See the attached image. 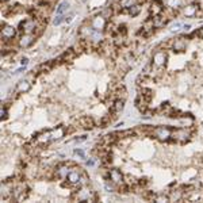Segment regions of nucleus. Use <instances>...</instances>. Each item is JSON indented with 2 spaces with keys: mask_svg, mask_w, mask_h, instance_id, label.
<instances>
[{
  "mask_svg": "<svg viewBox=\"0 0 203 203\" xmlns=\"http://www.w3.org/2000/svg\"><path fill=\"white\" fill-rule=\"evenodd\" d=\"M172 131L173 129L168 127V126H157L153 130V137L157 138L158 141H168L169 138H172Z\"/></svg>",
  "mask_w": 203,
  "mask_h": 203,
  "instance_id": "f257e3e1",
  "label": "nucleus"
},
{
  "mask_svg": "<svg viewBox=\"0 0 203 203\" xmlns=\"http://www.w3.org/2000/svg\"><path fill=\"white\" fill-rule=\"evenodd\" d=\"M189 138H191V133L187 129H173V131H172V140L175 142L185 144L189 141Z\"/></svg>",
  "mask_w": 203,
  "mask_h": 203,
  "instance_id": "f03ea898",
  "label": "nucleus"
},
{
  "mask_svg": "<svg viewBox=\"0 0 203 203\" xmlns=\"http://www.w3.org/2000/svg\"><path fill=\"white\" fill-rule=\"evenodd\" d=\"M12 196H14V199L18 201V202H20V201H23V199L27 198V187H26L25 183H19L16 187H14Z\"/></svg>",
  "mask_w": 203,
  "mask_h": 203,
  "instance_id": "7ed1b4c3",
  "label": "nucleus"
},
{
  "mask_svg": "<svg viewBox=\"0 0 203 203\" xmlns=\"http://www.w3.org/2000/svg\"><path fill=\"white\" fill-rule=\"evenodd\" d=\"M19 29L22 30L25 34H33L34 31H35V29H37V22L34 19H31V18L25 19L23 22H20Z\"/></svg>",
  "mask_w": 203,
  "mask_h": 203,
  "instance_id": "20e7f679",
  "label": "nucleus"
},
{
  "mask_svg": "<svg viewBox=\"0 0 203 203\" xmlns=\"http://www.w3.org/2000/svg\"><path fill=\"white\" fill-rule=\"evenodd\" d=\"M108 179L111 180V183L115 185H121L123 184V173L119 171V169L114 168V169H108Z\"/></svg>",
  "mask_w": 203,
  "mask_h": 203,
  "instance_id": "39448f33",
  "label": "nucleus"
},
{
  "mask_svg": "<svg viewBox=\"0 0 203 203\" xmlns=\"http://www.w3.org/2000/svg\"><path fill=\"white\" fill-rule=\"evenodd\" d=\"M153 64L156 66L161 68L164 66L165 64H167V53L164 52V50H157L154 54H153Z\"/></svg>",
  "mask_w": 203,
  "mask_h": 203,
  "instance_id": "423d86ee",
  "label": "nucleus"
},
{
  "mask_svg": "<svg viewBox=\"0 0 203 203\" xmlns=\"http://www.w3.org/2000/svg\"><path fill=\"white\" fill-rule=\"evenodd\" d=\"M70 171H72V169L68 167L66 164H61V165L57 167L56 172H54V175H56V177H58V179H61V180H64V179L68 177V175H69Z\"/></svg>",
  "mask_w": 203,
  "mask_h": 203,
  "instance_id": "0eeeda50",
  "label": "nucleus"
},
{
  "mask_svg": "<svg viewBox=\"0 0 203 203\" xmlns=\"http://www.w3.org/2000/svg\"><path fill=\"white\" fill-rule=\"evenodd\" d=\"M15 34H16V31L12 26H4L2 30V38L4 42H8V41H11L15 37Z\"/></svg>",
  "mask_w": 203,
  "mask_h": 203,
  "instance_id": "6e6552de",
  "label": "nucleus"
},
{
  "mask_svg": "<svg viewBox=\"0 0 203 203\" xmlns=\"http://www.w3.org/2000/svg\"><path fill=\"white\" fill-rule=\"evenodd\" d=\"M79 169V168H77ZM77 169H72V171L69 172V175H68L66 180L69 184H76L79 185L80 184V180H81V176H80V172L77 171Z\"/></svg>",
  "mask_w": 203,
  "mask_h": 203,
  "instance_id": "1a4fd4ad",
  "label": "nucleus"
},
{
  "mask_svg": "<svg viewBox=\"0 0 203 203\" xmlns=\"http://www.w3.org/2000/svg\"><path fill=\"white\" fill-rule=\"evenodd\" d=\"M30 88H31V83H30L29 79L26 80H20L18 83V86H16V92L18 94H26L30 91Z\"/></svg>",
  "mask_w": 203,
  "mask_h": 203,
  "instance_id": "9d476101",
  "label": "nucleus"
},
{
  "mask_svg": "<svg viewBox=\"0 0 203 203\" xmlns=\"http://www.w3.org/2000/svg\"><path fill=\"white\" fill-rule=\"evenodd\" d=\"M172 49L175 50V52L177 53H181L185 50V41L183 37H180V38H176L173 42H172Z\"/></svg>",
  "mask_w": 203,
  "mask_h": 203,
  "instance_id": "9b49d317",
  "label": "nucleus"
},
{
  "mask_svg": "<svg viewBox=\"0 0 203 203\" xmlns=\"http://www.w3.org/2000/svg\"><path fill=\"white\" fill-rule=\"evenodd\" d=\"M34 39H35V35H33V34H23L22 38L19 41V46L20 47H29L34 42Z\"/></svg>",
  "mask_w": 203,
  "mask_h": 203,
  "instance_id": "f8f14e48",
  "label": "nucleus"
},
{
  "mask_svg": "<svg viewBox=\"0 0 203 203\" xmlns=\"http://www.w3.org/2000/svg\"><path fill=\"white\" fill-rule=\"evenodd\" d=\"M162 11H164V6H162V3L160 2V0H153L152 7H150V12L153 14V16L160 15Z\"/></svg>",
  "mask_w": 203,
  "mask_h": 203,
  "instance_id": "ddd939ff",
  "label": "nucleus"
},
{
  "mask_svg": "<svg viewBox=\"0 0 203 203\" xmlns=\"http://www.w3.org/2000/svg\"><path fill=\"white\" fill-rule=\"evenodd\" d=\"M76 50L74 49H68L65 53L62 54V56L60 57L58 61H62V62H70V61L74 60V57H76Z\"/></svg>",
  "mask_w": 203,
  "mask_h": 203,
  "instance_id": "4468645a",
  "label": "nucleus"
},
{
  "mask_svg": "<svg viewBox=\"0 0 203 203\" xmlns=\"http://www.w3.org/2000/svg\"><path fill=\"white\" fill-rule=\"evenodd\" d=\"M123 107H125V99L117 98V100H115L113 103V106H111V111H113L114 114H118L123 110Z\"/></svg>",
  "mask_w": 203,
  "mask_h": 203,
  "instance_id": "2eb2a0df",
  "label": "nucleus"
},
{
  "mask_svg": "<svg viewBox=\"0 0 203 203\" xmlns=\"http://www.w3.org/2000/svg\"><path fill=\"white\" fill-rule=\"evenodd\" d=\"M79 123H80V126L83 129H92L95 126V122H94V119L91 117H83L79 121Z\"/></svg>",
  "mask_w": 203,
  "mask_h": 203,
  "instance_id": "dca6fc26",
  "label": "nucleus"
},
{
  "mask_svg": "<svg viewBox=\"0 0 203 203\" xmlns=\"http://www.w3.org/2000/svg\"><path fill=\"white\" fill-rule=\"evenodd\" d=\"M12 185H10L8 181H4L2 184V196L3 198H8L10 195H12Z\"/></svg>",
  "mask_w": 203,
  "mask_h": 203,
  "instance_id": "f3484780",
  "label": "nucleus"
},
{
  "mask_svg": "<svg viewBox=\"0 0 203 203\" xmlns=\"http://www.w3.org/2000/svg\"><path fill=\"white\" fill-rule=\"evenodd\" d=\"M148 103L149 102L145 99L144 96H138V99H137V102H135V104H137V107H138V110L140 111H142V113H145L146 111V108H148Z\"/></svg>",
  "mask_w": 203,
  "mask_h": 203,
  "instance_id": "a211bd4d",
  "label": "nucleus"
},
{
  "mask_svg": "<svg viewBox=\"0 0 203 203\" xmlns=\"http://www.w3.org/2000/svg\"><path fill=\"white\" fill-rule=\"evenodd\" d=\"M106 26V18H96L94 20V29H96V30H102L103 27Z\"/></svg>",
  "mask_w": 203,
  "mask_h": 203,
  "instance_id": "6ab92c4d",
  "label": "nucleus"
},
{
  "mask_svg": "<svg viewBox=\"0 0 203 203\" xmlns=\"http://www.w3.org/2000/svg\"><path fill=\"white\" fill-rule=\"evenodd\" d=\"M135 4H138V0H121L119 2V6L122 8H131Z\"/></svg>",
  "mask_w": 203,
  "mask_h": 203,
  "instance_id": "aec40b11",
  "label": "nucleus"
},
{
  "mask_svg": "<svg viewBox=\"0 0 203 203\" xmlns=\"http://www.w3.org/2000/svg\"><path fill=\"white\" fill-rule=\"evenodd\" d=\"M140 95H141V96H144L148 102H150V99L153 98V91L149 90V88H142V91H141Z\"/></svg>",
  "mask_w": 203,
  "mask_h": 203,
  "instance_id": "412c9836",
  "label": "nucleus"
},
{
  "mask_svg": "<svg viewBox=\"0 0 203 203\" xmlns=\"http://www.w3.org/2000/svg\"><path fill=\"white\" fill-rule=\"evenodd\" d=\"M181 196H183V191H172L171 194H169V201H180L181 199Z\"/></svg>",
  "mask_w": 203,
  "mask_h": 203,
  "instance_id": "4be33fe9",
  "label": "nucleus"
},
{
  "mask_svg": "<svg viewBox=\"0 0 203 203\" xmlns=\"http://www.w3.org/2000/svg\"><path fill=\"white\" fill-rule=\"evenodd\" d=\"M68 8H69V4H68L66 2L61 3V4L58 6V8H57V15H62V14L65 12V11H66Z\"/></svg>",
  "mask_w": 203,
  "mask_h": 203,
  "instance_id": "5701e85b",
  "label": "nucleus"
},
{
  "mask_svg": "<svg viewBox=\"0 0 203 203\" xmlns=\"http://www.w3.org/2000/svg\"><path fill=\"white\" fill-rule=\"evenodd\" d=\"M140 10H141V7L138 4H135V6L131 7V8H129V14H130L131 16H135L138 12H140Z\"/></svg>",
  "mask_w": 203,
  "mask_h": 203,
  "instance_id": "b1692460",
  "label": "nucleus"
},
{
  "mask_svg": "<svg viewBox=\"0 0 203 203\" xmlns=\"http://www.w3.org/2000/svg\"><path fill=\"white\" fill-rule=\"evenodd\" d=\"M169 201V196L167 195H157L154 198V202H168Z\"/></svg>",
  "mask_w": 203,
  "mask_h": 203,
  "instance_id": "393cba45",
  "label": "nucleus"
},
{
  "mask_svg": "<svg viewBox=\"0 0 203 203\" xmlns=\"http://www.w3.org/2000/svg\"><path fill=\"white\" fill-rule=\"evenodd\" d=\"M65 18H66V16H62V15H57V18L56 19H54V25H56V26H58V25H61V23H62L64 22V20H65Z\"/></svg>",
  "mask_w": 203,
  "mask_h": 203,
  "instance_id": "a878e982",
  "label": "nucleus"
},
{
  "mask_svg": "<svg viewBox=\"0 0 203 203\" xmlns=\"http://www.w3.org/2000/svg\"><path fill=\"white\" fill-rule=\"evenodd\" d=\"M198 11V7H195V6H189V10L188 11H185V15L189 16V15H194V14Z\"/></svg>",
  "mask_w": 203,
  "mask_h": 203,
  "instance_id": "bb28decb",
  "label": "nucleus"
},
{
  "mask_svg": "<svg viewBox=\"0 0 203 203\" xmlns=\"http://www.w3.org/2000/svg\"><path fill=\"white\" fill-rule=\"evenodd\" d=\"M0 114H2V118H3V119H6V118H7V108L3 107V108H2V113H0Z\"/></svg>",
  "mask_w": 203,
  "mask_h": 203,
  "instance_id": "cd10ccee",
  "label": "nucleus"
},
{
  "mask_svg": "<svg viewBox=\"0 0 203 203\" xmlns=\"http://www.w3.org/2000/svg\"><path fill=\"white\" fill-rule=\"evenodd\" d=\"M181 25H180V23H175V25L173 26H172V31H177V30H179V27H180Z\"/></svg>",
  "mask_w": 203,
  "mask_h": 203,
  "instance_id": "c85d7f7f",
  "label": "nucleus"
},
{
  "mask_svg": "<svg viewBox=\"0 0 203 203\" xmlns=\"http://www.w3.org/2000/svg\"><path fill=\"white\" fill-rule=\"evenodd\" d=\"M74 153H76V154H79L80 157H84V152L81 150V149H76V150H74Z\"/></svg>",
  "mask_w": 203,
  "mask_h": 203,
  "instance_id": "c756f323",
  "label": "nucleus"
},
{
  "mask_svg": "<svg viewBox=\"0 0 203 203\" xmlns=\"http://www.w3.org/2000/svg\"><path fill=\"white\" fill-rule=\"evenodd\" d=\"M20 64H22V65H27V64H29V60H27V58H23L22 61H20Z\"/></svg>",
  "mask_w": 203,
  "mask_h": 203,
  "instance_id": "7c9ffc66",
  "label": "nucleus"
},
{
  "mask_svg": "<svg viewBox=\"0 0 203 203\" xmlns=\"http://www.w3.org/2000/svg\"><path fill=\"white\" fill-rule=\"evenodd\" d=\"M86 138H87L86 135H81L80 138H77V142H80V141H84V140H86Z\"/></svg>",
  "mask_w": 203,
  "mask_h": 203,
  "instance_id": "2f4dec72",
  "label": "nucleus"
}]
</instances>
